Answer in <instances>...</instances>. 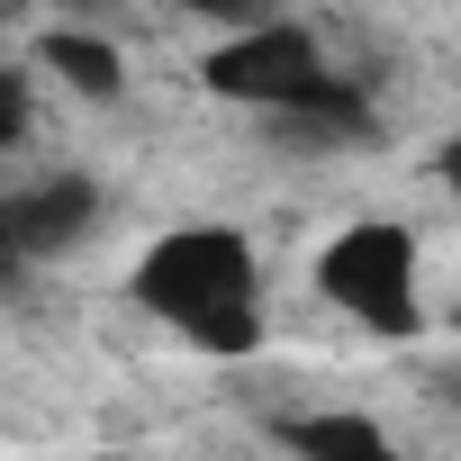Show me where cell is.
Here are the masks:
<instances>
[{"label":"cell","instance_id":"52a82bcc","mask_svg":"<svg viewBox=\"0 0 461 461\" xmlns=\"http://www.w3.org/2000/svg\"><path fill=\"white\" fill-rule=\"evenodd\" d=\"M28 73H10V64H0V163H10L19 145H28Z\"/></svg>","mask_w":461,"mask_h":461},{"label":"cell","instance_id":"8992f818","mask_svg":"<svg viewBox=\"0 0 461 461\" xmlns=\"http://www.w3.org/2000/svg\"><path fill=\"white\" fill-rule=\"evenodd\" d=\"M37 64L64 82V91H82V100H127V55L100 37V28H46L37 37Z\"/></svg>","mask_w":461,"mask_h":461},{"label":"cell","instance_id":"277c9868","mask_svg":"<svg viewBox=\"0 0 461 461\" xmlns=\"http://www.w3.org/2000/svg\"><path fill=\"white\" fill-rule=\"evenodd\" d=\"M100 226V181L91 172H28L0 181V254L10 263H55Z\"/></svg>","mask_w":461,"mask_h":461},{"label":"cell","instance_id":"3957f363","mask_svg":"<svg viewBox=\"0 0 461 461\" xmlns=\"http://www.w3.org/2000/svg\"><path fill=\"white\" fill-rule=\"evenodd\" d=\"M317 299L335 317H353L380 344H416L425 335V245L398 217H353L317 245Z\"/></svg>","mask_w":461,"mask_h":461},{"label":"cell","instance_id":"6da1fadb","mask_svg":"<svg viewBox=\"0 0 461 461\" xmlns=\"http://www.w3.org/2000/svg\"><path fill=\"white\" fill-rule=\"evenodd\" d=\"M127 299L154 326H172L190 353H217V362L263 344V254L217 217L154 236L136 254V272H127Z\"/></svg>","mask_w":461,"mask_h":461},{"label":"cell","instance_id":"5b68a950","mask_svg":"<svg viewBox=\"0 0 461 461\" xmlns=\"http://www.w3.org/2000/svg\"><path fill=\"white\" fill-rule=\"evenodd\" d=\"M272 443H281L290 461H407V452L389 443V425L362 416V407H308V416H281Z\"/></svg>","mask_w":461,"mask_h":461},{"label":"cell","instance_id":"7a4b0ae2","mask_svg":"<svg viewBox=\"0 0 461 461\" xmlns=\"http://www.w3.org/2000/svg\"><path fill=\"white\" fill-rule=\"evenodd\" d=\"M199 82L217 100H236V109H263L281 118L290 136H362L371 109L362 91L335 73V55L299 28V19H245V28H226L199 64Z\"/></svg>","mask_w":461,"mask_h":461}]
</instances>
